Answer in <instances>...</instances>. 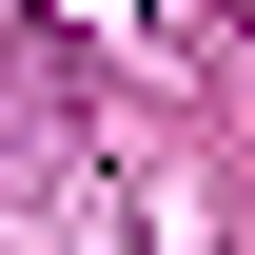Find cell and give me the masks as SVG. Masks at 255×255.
<instances>
[]
</instances>
